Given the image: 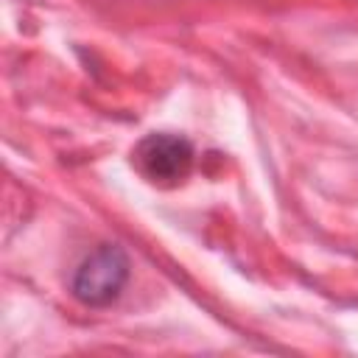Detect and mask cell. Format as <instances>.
Here are the masks:
<instances>
[{
	"label": "cell",
	"instance_id": "obj_1",
	"mask_svg": "<svg viewBox=\"0 0 358 358\" xmlns=\"http://www.w3.org/2000/svg\"><path fill=\"white\" fill-rule=\"evenodd\" d=\"M129 280V257L117 243H101L95 252H90L70 282L73 296L81 305L101 308L120 296L123 285Z\"/></svg>",
	"mask_w": 358,
	"mask_h": 358
},
{
	"label": "cell",
	"instance_id": "obj_2",
	"mask_svg": "<svg viewBox=\"0 0 358 358\" xmlns=\"http://www.w3.org/2000/svg\"><path fill=\"white\" fill-rule=\"evenodd\" d=\"M134 162L154 185H179L193 168V145L179 134H148L137 143Z\"/></svg>",
	"mask_w": 358,
	"mask_h": 358
}]
</instances>
